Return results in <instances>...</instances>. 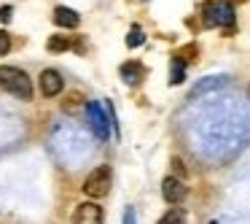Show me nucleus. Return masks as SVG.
<instances>
[{"instance_id": "2eb2a0df", "label": "nucleus", "mask_w": 250, "mask_h": 224, "mask_svg": "<svg viewBox=\"0 0 250 224\" xmlns=\"http://www.w3.org/2000/svg\"><path fill=\"white\" fill-rule=\"evenodd\" d=\"M175 60H180L186 65V62H191V60H196V46L191 44V46H186V49H180L178 54H175Z\"/></svg>"}, {"instance_id": "aec40b11", "label": "nucleus", "mask_w": 250, "mask_h": 224, "mask_svg": "<svg viewBox=\"0 0 250 224\" xmlns=\"http://www.w3.org/2000/svg\"><path fill=\"white\" fill-rule=\"evenodd\" d=\"M124 222H126V224H135V211H132V208H129V211H126Z\"/></svg>"}, {"instance_id": "20e7f679", "label": "nucleus", "mask_w": 250, "mask_h": 224, "mask_svg": "<svg viewBox=\"0 0 250 224\" xmlns=\"http://www.w3.org/2000/svg\"><path fill=\"white\" fill-rule=\"evenodd\" d=\"M162 197L169 205H180V202L188 197V186H186V181L175 178V175H167V178L162 181Z\"/></svg>"}, {"instance_id": "0eeeda50", "label": "nucleus", "mask_w": 250, "mask_h": 224, "mask_svg": "<svg viewBox=\"0 0 250 224\" xmlns=\"http://www.w3.org/2000/svg\"><path fill=\"white\" fill-rule=\"evenodd\" d=\"M86 116H89V127L94 130V135H97L100 141H105V138H108V119H105L103 108H100L97 103H86Z\"/></svg>"}, {"instance_id": "a211bd4d", "label": "nucleus", "mask_w": 250, "mask_h": 224, "mask_svg": "<svg viewBox=\"0 0 250 224\" xmlns=\"http://www.w3.org/2000/svg\"><path fill=\"white\" fill-rule=\"evenodd\" d=\"M11 14H14L11 6H3L0 8V22H11Z\"/></svg>"}, {"instance_id": "f8f14e48", "label": "nucleus", "mask_w": 250, "mask_h": 224, "mask_svg": "<svg viewBox=\"0 0 250 224\" xmlns=\"http://www.w3.org/2000/svg\"><path fill=\"white\" fill-rule=\"evenodd\" d=\"M183 81H186V65L172 57V65H169V84H183Z\"/></svg>"}, {"instance_id": "9d476101", "label": "nucleus", "mask_w": 250, "mask_h": 224, "mask_svg": "<svg viewBox=\"0 0 250 224\" xmlns=\"http://www.w3.org/2000/svg\"><path fill=\"white\" fill-rule=\"evenodd\" d=\"M143 76H146V71H143L140 62H124V65H121V78H124L126 84H137Z\"/></svg>"}, {"instance_id": "1a4fd4ad", "label": "nucleus", "mask_w": 250, "mask_h": 224, "mask_svg": "<svg viewBox=\"0 0 250 224\" xmlns=\"http://www.w3.org/2000/svg\"><path fill=\"white\" fill-rule=\"evenodd\" d=\"M226 84H229V76H207V78H202V81L196 84L191 95H205V92H212V89L226 87Z\"/></svg>"}, {"instance_id": "9b49d317", "label": "nucleus", "mask_w": 250, "mask_h": 224, "mask_svg": "<svg viewBox=\"0 0 250 224\" xmlns=\"http://www.w3.org/2000/svg\"><path fill=\"white\" fill-rule=\"evenodd\" d=\"M159 224H186V211L178 205H172L162 219H159Z\"/></svg>"}, {"instance_id": "f3484780", "label": "nucleus", "mask_w": 250, "mask_h": 224, "mask_svg": "<svg viewBox=\"0 0 250 224\" xmlns=\"http://www.w3.org/2000/svg\"><path fill=\"white\" fill-rule=\"evenodd\" d=\"M81 100H83V98H81V95H78V92H73V95H70V98H67V103H65V108H67V111H73V108H78V105H81Z\"/></svg>"}, {"instance_id": "423d86ee", "label": "nucleus", "mask_w": 250, "mask_h": 224, "mask_svg": "<svg viewBox=\"0 0 250 224\" xmlns=\"http://www.w3.org/2000/svg\"><path fill=\"white\" fill-rule=\"evenodd\" d=\"M38 87H41V92H43V98H54V95H60L62 92V87H65V78L60 76V71H43L38 76Z\"/></svg>"}, {"instance_id": "f03ea898", "label": "nucleus", "mask_w": 250, "mask_h": 224, "mask_svg": "<svg viewBox=\"0 0 250 224\" xmlns=\"http://www.w3.org/2000/svg\"><path fill=\"white\" fill-rule=\"evenodd\" d=\"M110 178H113L110 168H108V165H100V168H94L92 173L86 175V181H83L81 189L86 192V197H92V200H100V197L108 195V189H110Z\"/></svg>"}, {"instance_id": "f257e3e1", "label": "nucleus", "mask_w": 250, "mask_h": 224, "mask_svg": "<svg viewBox=\"0 0 250 224\" xmlns=\"http://www.w3.org/2000/svg\"><path fill=\"white\" fill-rule=\"evenodd\" d=\"M0 87L6 92L17 95L19 100H33V81L22 68L11 65H0Z\"/></svg>"}, {"instance_id": "dca6fc26", "label": "nucleus", "mask_w": 250, "mask_h": 224, "mask_svg": "<svg viewBox=\"0 0 250 224\" xmlns=\"http://www.w3.org/2000/svg\"><path fill=\"white\" fill-rule=\"evenodd\" d=\"M8 51H11V35L0 30V54H8Z\"/></svg>"}, {"instance_id": "ddd939ff", "label": "nucleus", "mask_w": 250, "mask_h": 224, "mask_svg": "<svg viewBox=\"0 0 250 224\" xmlns=\"http://www.w3.org/2000/svg\"><path fill=\"white\" fill-rule=\"evenodd\" d=\"M46 49L49 51H67L70 49V38H67V35H51Z\"/></svg>"}, {"instance_id": "39448f33", "label": "nucleus", "mask_w": 250, "mask_h": 224, "mask_svg": "<svg viewBox=\"0 0 250 224\" xmlns=\"http://www.w3.org/2000/svg\"><path fill=\"white\" fill-rule=\"evenodd\" d=\"M73 224H103V208L94 200L81 202L73 213Z\"/></svg>"}, {"instance_id": "6e6552de", "label": "nucleus", "mask_w": 250, "mask_h": 224, "mask_svg": "<svg viewBox=\"0 0 250 224\" xmlns=\"http://www.w3.org/2000/svg\"><path fill=\"white\" fill-rule=\"evenodd\" d=\"M54 25L57 27H65V30H76L81 25V17L67 6H57L54 8Z\"/></svg>"}, {"instance_id": "6ab92c4d", "label": "nucleus", "mask_w": 250, "mask_h": 224, "mask_svg": "<svg viewBox=\"0 0 250 224\" xmlns=\"http://www.w3.org/2000/svg\"><path fill=\"white\" fill-rule=\"evenodd\" d=\"M172 165H175V173H178L175 178H180V181H183V175H186V170H183V162H180V159L175 157V159H172Z\"/></svg>"}, {"instance_id": "4468645a", "label": "nucleus", "mask_w": 250, "mask_h": 224, "mask_svg": "<svg viewBox=\"0 0 250 224\" xmlns=\"http://www.w3.org/2000/svg\"><path fill=\"white\" fill-rule=\"evenodd\" d=\"M143 41H146V35H143V30L135 25V27L129 30V35H126V46H129V49H137V46H140Z\"/></svg>"}, {"instance_id": "7ed1b4c3", "label": "nucleus", "mask_w": 250, "mask_h": 224, "mask_svg": "<svg viewBox=\"0 0 250 224\" xmlns=\"http://www.w3.org/2000/svg\"><path fill=\"white\" fill-rule=\"evenodd\" d=\"M234 22H237V14H234L231 3H210L205 6V25L207 27H226L229 33L234 30Z\"/></svg>"}]
</instances>
